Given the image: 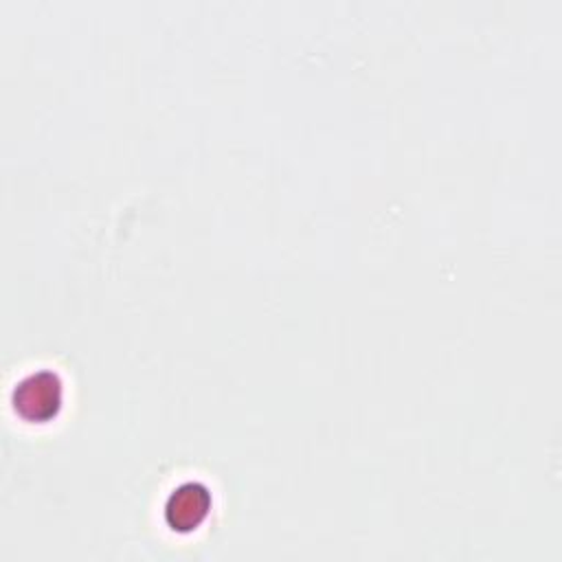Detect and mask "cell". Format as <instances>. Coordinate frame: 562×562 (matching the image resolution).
Listing matches in <instances>:
<instances>
[{
	"label": "cell",
	"mask_w": 562,
	"mask_h": 562,
	"mask_svg": "<svg viewBox=\"0 0 562 562\" xmlns=\"http://www.w3.org/2000/svg\"><path fill=\"white\" fill-rule=\"evenodd\" d=\"M211 512V492L200 481L180 483L165 503V520L173 531L189 533L198 529Z\"/></svg>",
	"instance_id": "2"
},
{
	"label": "cell",
	"mask_w": 562,
	"mask_h": 562,
	"mask_svg": "<svg viewBox=\"0 0 562 562\" xmlns=\"http://www.w3.org/2000/svg\"><path fill=\"white\" fill-rule=\"evenodd\" d=\"M61 406V380L53 371L22 378L13 391V408L26 422H48Z\"/></svg>",
	"instance_id": "1"
}]
</instances>
